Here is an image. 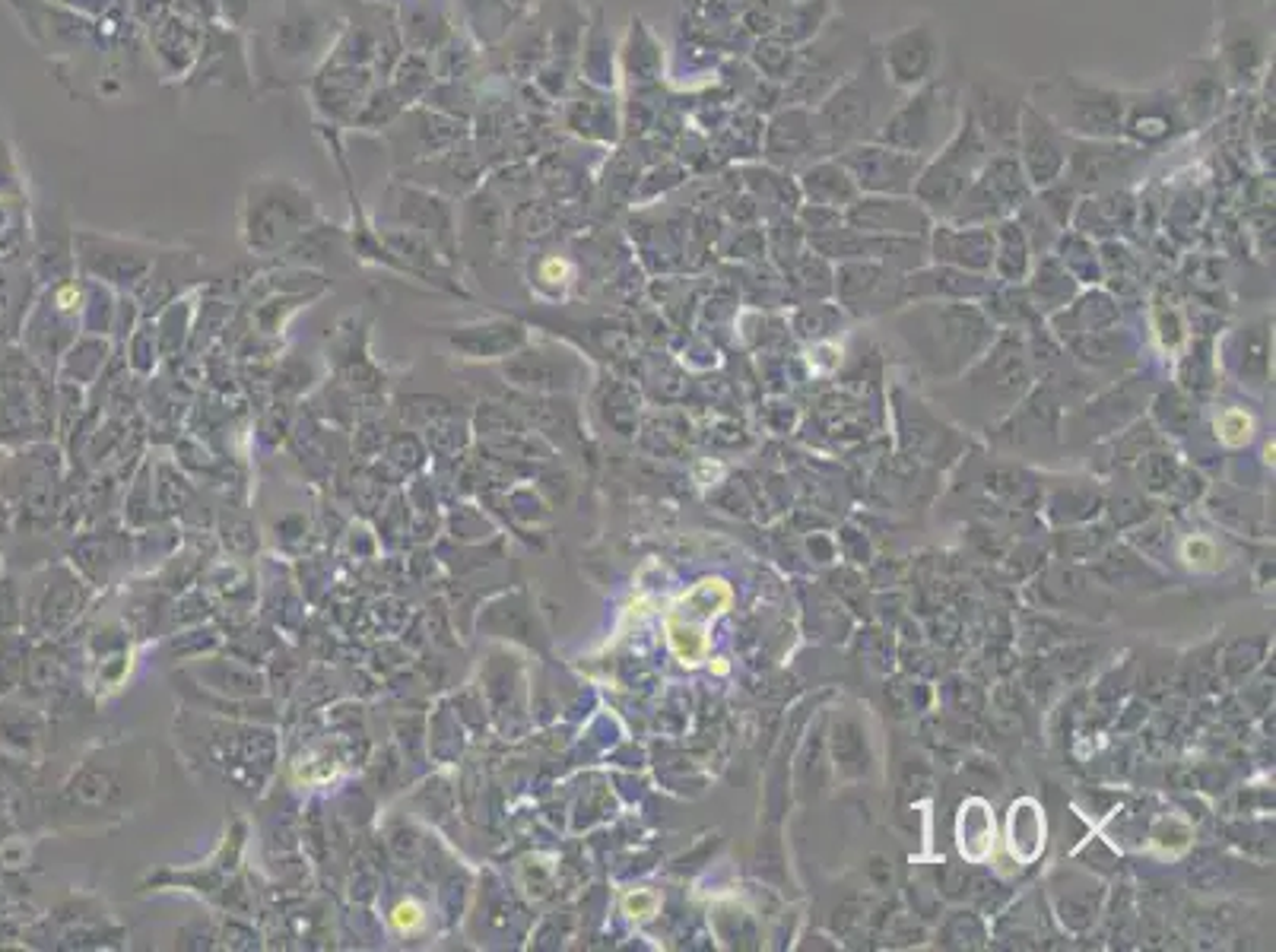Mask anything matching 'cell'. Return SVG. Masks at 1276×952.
<instances>
[{"label": "cell", "instance_id": "obj_17", "mask_svg": "<svg viewBox=\"0 0 1276 952\" xmlns=\"http://www.w3.org/2000/svg\"><path fill=\"white\" fill-rule=\"evenodd\" d=\"M1260 52H1263V39H1260V33L1254 29V23L1238 20V23H1232V26L1225 29L1222 58H1225L1229 74H1232L1235 80H1244V77L1260 64Z\"/></svg>", "mask_w": 1276, "mask_h": 952}, {"label": "cell", "instance_id": "obj_18", "mask_svg": "<svg viewBox=\"0 0 1276 952\" xmlns=\"http://www.w3.org/2000/svg\"><path fill=\"white\" fill-rule=\"evenodd\" d=\"M826 17H829V0H794V4H788V11L776 20V33L788 45L810 42L823 29Z\"/></svg>", "mask_w": 1276, "mask_h": 952}, {"label": "cell", "instance_id": "obj_7", "mask_svg": "<svg viewBox=\"0 0 1276 952\" xmlns=\"http://www.w3.org/2000/svg\"><path fill=\"white\" fill-rule=\"evenodd\" d=\"M1013 153H1016L1019 165H1023L1029 184L1042 191L1064 178L1071 137L1048 115H1042L1033 102H1026L1023 112H1019V131H1016Z\"/></svg>", "mask_w": 1276, "mask_h": 952}, {"label": "cell", "instance_id": "obj_12", "mask_svg": "<svg viewBox=\"0 0 1276 952\" xmlns=\"http://www.w3.org/2000/svg\"><path fill=\"white\" fill-rule=\"evenodd\" d=\"M845 219L851 229L870 235H915L927 229L930 213L908 194L905 197L867 194L845 206Z\"/></svg>", "mask_w": 1276, "mask_h": 952}, {"label": "cell", "instance_id": "obj_16", "mask_svg": "<svg viewBox=\"0 0 1276 952\" xmlns=\"http://www.w3.org/2000/svg\"><path fill=\"white\" fill-rule=\"evenodd\" d=\"M937 258L956 261L965 267H987L994 255V235L978 229H962V225H940L937 229Z\"/></svg>", "mask_w": 1276, "mask_h": 952}, {"label": "cell", "instance_id": "obj_6", "mask_svg": "<svg viewBox=\"0 0 1276 952\" xmlns=\"http://www.w3.org/2000/svg\"><path fill=\"white\" fill-rule=\"evenodd\" d=\"M836 159L848 168L861 194H886L905 197L915 191V181L924 168V156L886 146L880 140H861L836 153Z\"/></svg>", "mask_w": 1276, "mask_h": 952}, {"label": "cell", "instance_id": "obj_22", "mask_svg": "<svg viewBox=\"0 0 1276 952\" xmlns=\"http://www.w3.org/2000/svg\"><path fill=\"white\" fill-rule=\"evenodd\" d=\"M804 219L813 225V232H832V229H839V222H842V213L839 210H832V206H820V203H807V210H804Z\"/></svg>", "mask_w": 1276, "mask_h": 952}, {"label": "cell", "instance_id": "obj_10", "mask_svg": "<svg viewBox=\"0 0 1276 952\" xmlns=\"http://www.w3.org/2000/svg\"><path fill=\"white\" fill-rule=\"evenodd\" d=\"M832 156L826 137L820 134V124L807 105H794L788 112H779L765 131V159L782 165V168H804L817 159Z\"/></svg>", "mask_w": 1276, "mask_h": 952}, {"label": "cell", "instance_id": "obj_11", "mask_svg": "<svg viewBox=\"0 0 1276 952\" xmlns=\"http://www.w3.org/2000/svg\"><path fill=\"white\" fill-rule=\"evenodd\" d=\"M1187 127L1184 112L1172 90H1146V93H1124V121L1121 140L1137 146H1159L1178 137Z\"/></svg>", "mask_w": 1276, "mask_h": 952}, {"label": "cell", "instance_id": "obj_23", "mask_svg": "<svg viewBox=\"0 0 1276 952\" xmlns=\"http://www.w3.org/2000/svg\"><path fill=\"white\" fill-rule=\"evenodd\" d=\"M788 4H791V0H788Z\"/></svg>", "mask_w": 1276, "mask_h": 952}, {"label": "cell", "instance_id": "obj_8", "mask_svg": "<svg viewBox=\"0 0 1276 952\" xmlns=\"http://www.w3.org/2000/svg\"><path fill=\"white\" fill-rule=\"evenodd\" d=\"M943 64V36L937 33L934 23H918L892 39H886L880 52V67L886 80L896 90H918L930 80H937V71Z\"/></svg>", "mask_w": 1276, "mask_h": 952}, {"label": "cell", "instance_id": "obj_4", "mask_svg": "<svg viewBox=\"0 0 1276 952\" xmlns=\"http://www.w3.org/2000/svg\"><path fill=\"white\" fill-rule=\"evenodd\" d=\"M987 156H990V146L981 134L978 121L971 118V112L962 105V118H959L953 137L924 162V168L915 181V191H911L915 200L927 213L949 216V210L956 206L962 191L971 184V178L978 175V168L984 165Z\"/></svg>", "mask_w": 1276, "mask_h": 952}, {"label": "cell", "instance_id": "obj_19", "mask_svg": "<svg viewBox=\"0 0 1276 952\" xmlns=\"http://www.w3.org/2000/svg\"><path fill=\"white\" fill-rule=\"evenodd\" d=\"M752 58H755L759 71L769 77V80H791V77H794V67H798V52H794L788 42H782V39H765V42H759L755 52H752Z\"/></svg>", "mask_w": 1276, "mask_h": 952}, {"label": "cell", "instance_id": "obj_3", "mask_svg": "<svg viewBox=\"0 0 1276 952\" xmlns=\"http://www.w3.org/2000/svg\"><path fill=\"white\" fill-rule=\"evenodd\" d=\"M959 118H962V102L956 99V93L946 83L930 80V83L911 90V96L902 99L889 112V118L880 124L873 140L930 159L953 137Z\"/></svg>", "mask_w": 1276, "mask_h": 952}, {"label": "cell", "instance_id": "obj_20", "mask_svg": "<svg viewBox=\"0 0 1276 952\" xmlns=\"http://www.w3.org/2000/svg\"><path fill=\"white\" fill-rule=\"evenodd\" d=\"M1000 245H1003V267H1006V274H1019L1026 267V238H1023V229H1019L1016 222H1003L1000 225Z\"/></svg>", "mask_w": 1276, "mask_h": 952}, {"label": "cell", "instance_id": "obj_21", "mask_svg": "<svg viewBox=\"0 0 1276 952\" xmlns=\"http://www.w3.org/2000/svg\"><path fill=\"white\" fill-rule=\"evenodd\" d=\"M1216 429H1219V438H1222L1225 444H1244V441L1251 438L1254 422H1251V416H1244L1241 410H1225V413L1216 419Z\"/></svg>", "mask_w": 1276, "mask_h": 952}, {"label": "cell", "instance_id": "obj_13", "mask_svg": "<svg viewBox=\"0 0 1276 952\" xmlns=\"http://www.w3.org/2000/svg\"><path fill=\"white\" fill-rule=\"evenodd\" d=\"M1023 105H1026L1023 99H1016L1009 90H1003L997 83H978L971 90V102H965V108L978 121L987 146H994V153L1016 150V131H1019V112H1023Z\"/></svg>", "mask_w": 1276, "mask_h": 952}, {"label": "cell", "instance_id": "obj_5", "mask_svg": "<svg viewBox=\"0 0 1276 952\" xmlns=\"http://www.w3.org/2000/svg\"><path fill=\"white\" fill-rule=\"evenodd\" d=\"M1143 153L1121 137H1071L1064 181L1074 191H1112L1143 168Z\"/></svg>", "mask_w": 1276, "mask_h": 952}, {"label": "cell", "instance_id": "obj_2", "mask_svg": "<svg viewBox=\"0 0 1276 952\" xmlns=\"http://www.w3.org/2000/svg\"><path fill=\"white\" fill-rule=\"evenodd\" d=\"M1033 105L1067 137H1121L1124 93L1118 90L1080 77H1058L1036 86Z\"/></svg>", "mask_w": 1276, "mask_h": 952}, {"label": "cell", "instance_id": "obj_14", "mask_svg": "<svg viewBox=\"0 0 1276 952\" xmlns=\"http://www.w3.org/2000/svg\"><path fill=\"white\" fill-rule=\"evenodd\" d=\"M1184 121H1206L1219 112L1222 105V80H1219V67L1210 61H1191L1181 74H1178V86L1172 90Z\"/></svg>", "mask_w": 1276, "mask_h": 952}, {"label": "cell", "instance_id": "obj_1", "mask_svg": "<svg viewBox=\"0 0 1276 952\" xmlns=\"http://www.w3.org/2000/svg\"><path fill=\"white\" fill-rule=\"evenodd\" d=\"M896 86L886 80L880 67V55H867L839 86H832L813 108L820 134L826 137L832 156L851 143L877 137L880 124L896 108Z\"/></svg>", "mask_w": 1276, "mask_h": 952}, {"label": "cell", "instance_id": "obj_9", "mask_svg": "<svg viewBox=\"0 0 1276 952\" xmlns=\"http://www.w3.org/2000/svg\"><path fill=\"white\" fill-rule=\"evenodd\" d=\"M730 600H733V591L718 578L702 581L695 591H689L680 600L676 613H670V619H667V635H670V644H673V651L680 654L683 663L705 660V654H708V622L718 613H724L730 607Z\"/></svg>", "mask_w": 1276, "mask_h": 952}, {"label": "cell", "instance_id": "obj_15", "mask_svg": "<svg viewBox=\"0 0 1276 952\" xmlns=\"http://www.w3.org/2000/svg\"><path fill=\"white\" fill-rule=\"evenodd\" d=\"M801 191L810 203L820 206H832V210H845L848 203H855L861 197L855 178L848 175V168L839 159H817L810 165L801 168Z\"/></svg>", "mask_w": 1276, "mask_h": 952}]
</instances>
